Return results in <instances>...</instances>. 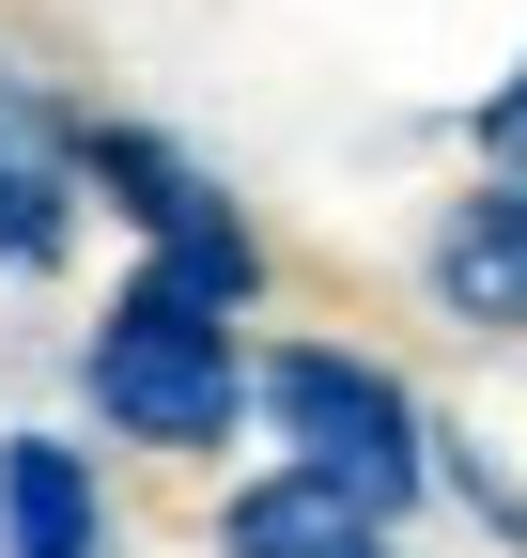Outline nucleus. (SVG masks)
<instances>
[{"instance_id": "f257e3e1", "label": "nucleus", "mask_w": 527, "mask_h": 558, "mask_svg": "<svg viewBox=\"0 0 527 558\" xmlns=\"http://www.w3.org/2000/svg\"><path fill=\"white\" fill-rule=\"evenodd\" d=\"M233 388H248V373H233V311H218V295H186L171 264L109 295V326H94V403L124 418V435L203 450V435H233Z\"/></svg>"}, {"instance_id": "f03ea898", "label": "nucleus", "mask_w": 527, "mask_h": 558, "mask_svg": "<svg viewBox=\"0 0 527 558\" xmlns=\"http://www.w3.org/2000/svg\"><path fill=\"white\" fill-rule=\"evenodd\" d=\"M264 403H280V435H295V481H326V497H357V512H404V497H419V403L388 388V373H357V357H280Z\"/></svg>"}, {"instance_id": "7ed1b4c3", "label": "nucleus", "mask_w": 527, "mask_h": 558, "mask_svg": "<svg viewBox=\"0 0 527 558\" xmlns=\"http://www.w3.org/2000/svg\"><path fill=\"white\" fill-rule=\"evenodd\" d=\"M218 558H388V512H357V497H326V481H248L233 497V527H218Z\"/></svg>"}, {"instance_id": "20e7f679", "label": "nucleus", "mask_w": 527, "mask_h": 558, "mask_svg": "<svg viewBox=\"0 0 527 558\" xmlns=\"http://www.w3.org/2000/svg\"><path fill=\"white\" fill-rule=\"evenodd\" d=\"M434 295L466 326H527V186H481L466 218L434 233Z\"/></svg>"}, {"instance_id": "39448f33", "label": "nucleus", "mask_w": 527, "mask_h": 558, "mask_svg": "<svg viewBox=\"0 0 527 558\" xmlns=\"http://www.w3.org/2000/svg\"><path fill=\"white\" fill-rule=\"evenodd\" d=\"M0 527H16V558H94V465L62 435H16L0 450Z\"/></svg>"}, {"instance_id": "423d86ee", "label": "nucleus", "mask_w": 527, "mask_h": 558, "mask_svg": "<svg viewBox=\"0 0 527 558\" xmlns=\"http://www.w3.org/2000/svg\"><path fill=\"white\" fill-rule=\"evenodd\" d=\"M47 248H62V186L0 140V264H47Z\"/></svg>"}, {"instance_id": "0eeeda50", "label": "nucleus", "mask_w": 527, "mask_h": 558, "mask_svg": "<svg viewBox=\"0 0 527 558\" xmlns=\"http://www.w3.org/2000/svg\"><path fill=\"white\" fill-rule=\"evenodd\" d=\"M497 124H527V78H512V94H497Z\"/></svg>"}]
</instances>
